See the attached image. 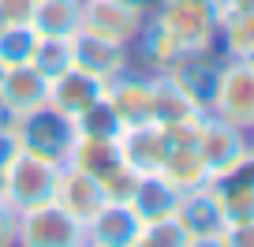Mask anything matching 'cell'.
Masks as SVG:
<instances>
[{
	"instance_id": "4dcf8cb0",
	"label": "cell",
	"mask_w": 254,
	"mask_h": 247,
	"mask_svg": "<svg viewBox=\"0 0 254 247\" xmlns=\"http://www.w3.org/2000/svg\"><path fill=\"white\" fill-rule=\"evenodd\" d=\"M15 109H11L8 101H4V97H0V135H11V131H15Z\"/></svg>"
},
{
	"instance_id": "f546056e",
	"label": "cell",
	"mask_w": 254,
	"mask_h": 247,
	"mask_svg": "<svg viewBox=\"0 0 254 247\" xmlns=\"http://www.w3.org/2000/svg\"><path fill=\"white\" fill-rule=\"evenodd\" d=\"M228 176H232V180H239V183H247V187H254V150L247 154V158L239 161V165L232 168Z\"/></svg>"
},
{
	"instance_id": "cb8c5ba5",
	"label": "cell",
	"mask_w": 254,
	"mask_h": 247,
	"mask_svg": "<svg viewBox=\"0 0 254 247\" xmlns=\"http://www.w3.org/2000/svg\"><path fill=\"white\" fill-rule=\"evenodd\" d=\"M75 124H79L82 135H101V139H116L120 128H124V120H120V112L112 109L109 97H97L86 112H79V116H75Z\"/></svg>"
},
{
	"instance_id": "ffe728a7",
	"label": "cell",
	"mask_w": 254,
	"mask_h": 247,
	"mask_svg": "<svg viewBox=\"0 0 254 247\" xmlns=\"http://www.w3.org/2000/svg\"><path fill=\"white\" fill-rule=\"evenodd\" d=\"M217 45L224 49V56L254 60V11H221Z\"/></svg>"
},
{
	"instance_id": "ac0fdd59",
	"label": "cell",
	"mask_w": 254,
	"mask_h": 247,
	"mask_svg": "<svg viewBox=\"0 0 254 247\" xmlns=\"http://www.w3.org/2000/svg\"><path fill=\"white\" fill-rule=\"evenodd\" d=\"M30 26L41 38H75L82 26V0H34Z\"/></svg>"
},
{
	"instance_id": "7a4b0ae2",
	"label": "cell",
	"mask_w": 254,
	"mask_h": 247,
	"mask_svg": "<svg viewBox=\"0 0 254 247\" xmlns=\"http://www.w3.org/2000/svg\"><path fill=\"white\" fill-rule=\"evenodd\" d=\"M11 139H15L19 150L34 154V158L53 161V165H67V158H71V150H75V139H79V124L45 101L41 109L23 112V116L15 120Z\"/></svg>"
},
{
	"instance_id": "836d02e7",
	"label": "cell",
	"mask_w": 254,
	"mask_h": 247,
	"mask_svg": "<svg viewBox=\"0 0 254 247\" xmlns=\"http://www.w3.org/2000/svg\"><path fill=\"white\" fill-rule=\"evenodd\" d=\"M4 26H8V19H4V11H0V30H4Z\"/></svg>"
},
{
	"instance_id": "6da1fadb",
	"label": "cell",
	"mask_w": 254,
	"mask_h": 247,
	"mask_svg": "<svg viewBox=\"0 0 254 247\" xmlns=\"http://www.w3.org/2000/svg\"><path fill=\"white\" fill-rule=\"evenodd\" d=\"M150 23H157L183 53L217 45L221 0H153Z\"/></svg>"
},
{
	"instance_id": "8fae6325",
	"label": "cell",
	"mask_w": 254,
	"mask_h": 247,
	"mask_svg": "<svg viewBox=\"0 0 254 247\" xmlns=\"http://www.w3.org/2000/svg\"><path fill=\"white\" fill-rule=\"evenodd\" d=\"M67 45H71V64L97 75L101 82H112L116 75L131 72V45H116V41H105L86 30L67 38Z\"/></svg>"
},
{
	"instance_id": "30bf717a",
	"label": "cell",
	"mask_w": 254,
	"mask_h": 247,
	"mask_svg": "<svg viewBox=\"0 0 254 247\" xmlns=\"http://www.w3.org/2000/svg\"><path fill=\"white\" fill-rule=\"evenodd\" d=\"M221 68H224V56L217 53V45H213V49H194V53H183L180 60L168 68V75H172V79L187 90V97L198 105L202 112H209L213 94H217V79H221Z\"/></svg>"
},
{
	"instance_id": "277c9868",
	"label": "cell",
	"mask_w": 254,
	"mask_h": 247,
	"mask_svg": "<svg viewBox=\"0 0 254 247\" xmlns=\"http://www.w3.org/2000/svg\"><path fill=\"white\" fill-rule=\"evenodd\" d=\"M15 244H23V247H82L86 244V229L60 202L49 199L30 210H19Z\"/></svg>"
},
{
	"instance_id": "2e32d148",
	"label": "cell",
	"mask_w": 254,
	"mask_h": 247,
	"mask_svg": "<svg viewBox=\"0 0 254 247\" xmlns=\"http://www.w3.org/2000/svg\"><path fill=\"white\" fill-rule=\"evenodd\" d=\"M0 97L15 109V116L34 112L49 101V79L34 64H15L0 72Z\"/></svg>"
},
{
	"instance_id": "4fadbf2b",
	"label": "cell",
	"mask_w": 254,
	"mask_h": 247,
	"mask_svg": "<svg viewBox=\"0 0 254 247\" xmlns=\"http://www.w3.org/2000/svg\"><path fill=\"white\" fill-rule=\"evenodd\" d=\"M105 86H109V82H101L97 75H90V72H82V68L71 64V68H64L60 75L49 79V105L75 120L79 112H86L97 97H105Z\"/></svg>"
},
{
	"instance_id": "83f0119b",
	"label": "cell",
	"mask_w": 254,
	"mask_h": 247,
	"mask_svg": "<svg viewBox=\"0 0 254 247\" xmlns=\"http://www.w3.org/2000/svg\"><path fill=\"white\" fill-rule=\"evenodd\" d=\"M221 247H254V221H247V225H228V229H224Z\"/></svg>"
},
{
	"instance_id": "4316f807",
	"label": "cell",
	"mask_w": 254,
	"mask_h": 247,
	"mask_svg": "<svg viewBox=\"0 0 254 247\" xmlns=\"http://www.w3.org/2000/svg\"><path fill=\"white\" fill-rule=\"evenodd\" d=\"M0 11H4L8 26L30 23V15H34V0H0Z\"/></svg>"
},
{
	"instance_id": "9a60e30c",
	"label": "cell",
	"mask_w": 254,
	"mask_h": 247,
	"mask_svg": "<svg viewBox=\"0 0 254 247\" xmlns=\"http://www.w3.org/2000/svg\"><path fill=\"white\" fill-rule=\"evenodd\" d=\"M105 97L112 101V109L120 112L124 124H142L153 120V79L138 72H124L105 86Z\"/></svg>"
},
{
	"instance_id": "52a82bcc",
	"label": "cell",
	"mask_w": 254,
	"mask_h": 247,
	"mask_svg": "<svg viewBox=\"0 0 254 247\" xmlns=\"http://www.w3.org/2000/svg\"><path fill=\"white\" fill-rule=\"evenodd\" d=\"M198 154H202V165H206V176L221 180L251 154V131L206 112L198 128Z\"/></svg>"
},
{
	"instance_id": "7402d4cb",
	"label": "cell",
	"mask_w": 254,
	"mask_h": 247,
	"mask_svg": "<svg viewBox=\"0 0 254 247\" xmlns=\"http://www.w3.org/2000/svg\"><path fill=\"white\" fill-rule=\"evenodd\" d=\"M217 191V202H221L224 225H247L254 221V187L232 180V176H221V180H209Z\"/></svg>"
},
{
	"instance_id": "f1b7e54d",
	"label": "cell",
	"mask_w": 254,
	"mask_h": 247,
	"mask_svg": "<svg viewBox=\"0 0 254 247\" xmlns=\"http://www.w3.org/2000/svg\"><path fill=\"white\" fill-rule=\"evenodd\" d=\"M15 225H19V210H11L8 202L0 199V247L15 244Z\"/></svg>"
},
{
	"instance_id": "8992f818",
	"label": "cell",
	"mask_w": 254,
	"mask_h": 247,
	"mask_svg": "<svg viewBox=\"0 0 254 247\" xmlns=\"http://www.w3.org/2000/svg\"><path fill=\"white\" fill-rule=\"evenodd\" d=\"M176 217H180L183 232H187V247H221L228 225H224L221 202H217V191H213L209 180L198 183V187L180 191Z\"/></svg>"
},
{
	"instance_id": "5b68a950",
	"label": "cell",
	"mask_w": 254,
	"mask_h": 247,
	"mask_svg": "<svg viewBox=\"0 0 254 247\" xmlns=\"http://www.w3.org/2000/svg\"><path fill=\"white\" fill-rule=\"evenodd\" d=\"M209 112L236 124V128H243V131H254V60L224 56Z\"/></svg>"
},
{
	"instance_id": "e575fe53",
	"label": "cell",
	"mask_w": 254,
	"mask_h": 247,
	"mask_svg": "<svg viewBox=\"0 0 254 247\" xmlns=\"http://www.w3.org/2000/svg\"><path fill=\"white\" fill-rule=\"evenodd\" d=\"M251 150H254V131H251Z\"/></svg>"
},
{
	"instance_id": "d6986e66",
	"label": "cell",
	"mask_w": 254,
	"mask_h": 247,
	"mask_svg": "<svg viewBox=\"0 0 254 247\" xmlns=\"http://www.w3.org/2000/svg\"><path fill=\"white\" fill-rule=\"evenodd\" d=\"M150 79H153V120H157V124L172 128V124L202 116V109L190 101L187 90H183L168 72H157V75H150Z\"/></svg>"
},
{
	"instance_id": "ba28073f",
	"label": "cell",
	"mask_w": 254,
	"mask_h": 247,
	"mask_svg": "<svg viewBox=\"0 0 254 247\" xmlns=\"http://www.w3.org/2000/svg\"><path fill=\"white\" fill-rule=\"evenodd\" d=\"M146 19H150V11L131 4V0H82V26L79 30L97 34L105 41H116V45H135Z\"/></svg>"
},
{
	"instance_id": "484cf974",
	"label": "cell",
	"mask_w": 254,
	"mask_h": 247,
	"mask_svg": "<svg viewBox=\"0 0 254 247\" xmlns=\"http://www.w3.org/2000/svg\"><path fill=\"white\" fill-rule=\"evenodd\" d=\"M135 247H187V232H183L180 217L168 214V217H157V221H146L138 229Z\"/></svg>"
},
{
	"instance_id": "5bb4252c",
	"label": "cell",
	"mask_w": 254,
	"mask_h": 247,
	"mask_svg": "<svg viewBox=\"0 0 254 247\" xmlns=\"http://www.w3.org/2000/svg\"><path fill=\"white\" fill-rule=\"evenodd\" d=\"M138 229H142V221L135 217V210L127 202L109 199L86 221V244L90 247H135Z\"/></svg>"
},
{
	"instance_id": "603a6c76",
	"label": "cell",
	"mask_w": 254,
	"mask_h": 247,
	"mask_svg": "<svg viewBox=\"0 0 254 247\" xmlns=\"http://www.w3.org/2000/svg\"><path fill=\"white\" fill-rule=\"evenodd\" d=\"M34 45H38V30H34L30 23L4 26V30H0V72H4V68H15V64H30Z\"/></svg>"
},
{
	"instance_id": "e0dca14e",
	"label": "cell",
	"mask_w": 254,
	"mask_h": 247,
	"mask_svg": "<svg viewBox=\"0 0 254 247\" xmlns=\"http://www.w3.org/2000/svg\"><path fill=\"white\" fill-rule=\"evenodd\" d=\"M127 206L135 210L138 221H157V217H168L176 214V202H180V191H176L172 183L165 180V176H138L135 187H131V195H127Z\"/></svg>"
},
{
	"instance_id": "d4e9b609",
	"label": "cell",
	"mask_w": 254,
	"mask_h": 247,
	"mask_svg": "<svg viewBox=\"0 0 254 247\" xmlns=\"http://www.w3.org/2000/svg\"><path fill=\"white\" fill-rule=\"evenodd\" d=\"M30 64L38 68L45 79L60 75L64 68H71V45H67V38H41L38 34V45H34Z\"/></svg>"
},
{
	"instance_id": "1f68e13d",
	"label": "cell",
	"mask_w": 254,
	"mask_h": 247,
	"mask_svg": "<svg viewBox=\"0 0 254 247\" xmlns=\"http://www.w3.org/2000/svg\"><path fill=\"white\" fill-rule=\"evenodd\" d=\"M221 11H254V0H221Z\"/></svg>"
},
{
	"instance_id": "44dd1931",
	"label": "cell",
	"mask_w": 254,
	"mask_h": 247,
	"mask_svg": "<svg viewBox=\"0 0 254 247\" xmlns=\"http://www.w3.org/2000/svg\"><path fill=\"white\" fill-rule=\"evenodd\" d=\"M138 56H142V64L150 68V75H157V72H168V68L176 64L183 56V49L176 45L172 38H168L165 30H161L157 23H150L146 19V26H142V34H138Z\"/></svg>"
},
{
	"instance_id": "3957f363",
	"label": "cell",
	"mask_w": 254,
	"mask_h": 247,
	"mask_svg": "<svg viewBox=\"0 0 254 247\" xmlns=\"http://www.w3.org/2000/svg\"><path fill=\"white\" fill-rule=\"evenodd\" d=\"M56 176H60V165L41 161L15 146L0 165V199L11 210H30L38 202H49L56 195Z\"/></svg>"
},
{
	"instance_id": "9c48e42d",
	"label": "cell",
	"mask_w": 254,
	"mask_h": 247,
	"mask_svg": "<svg viewBox=\"0 0 254 247\" xmlns=\"http://www.w3.org/2000/svg\"><path fill=\"white\" fill-rule=\"evenodd\" d=\"M116 150L124 158V165L135 176H153L161 172L168 154V131L157 120H142V124H124L116 135Z\"/></svg>"
},
{
	"instance_id": "7c38bea8",
	"label": "cell",
	"mask_w": 254,
	"mask_h": 247,
	"mask_svg": "<svg viewBox=\"0 0 254 247\" xmlns=\"http://www.w3.org/2000/svg\"><path fill=\"white\" fill-rule=\"evenodd\" d=\"M53 202H60V206L67 210L82 229H86V221L105 206V202H109V195L101 191V183H97L90 172H82V168H75V165H60Z\"/></svg>"
},
{
	"instance_id": "d6a6232c",
	"label": "cell",
	"mask_w": 254,
	"mask_h": 247,
	"mask_svg": "<svg viewBox=\"0 0 254 247\" xmlns=\"http://www.w3.org/2000/svg\"><path fill=\"white\" fill-rule=\"evenodd\" d=\"M131 4H138V8H146V11L153 8V0H131Z\"/></svg>"
}]
</instances>
